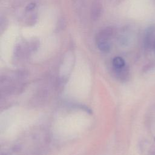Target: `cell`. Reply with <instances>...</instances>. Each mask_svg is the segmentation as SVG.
<instances>
[{
	"label": "cell",
	"mask_w": 155,
	"mask_h": 155,
	"mask_svg": "<svg viewBox=\"0 0 155 155\" xmlns=\"http://www.w3.org/2000/svg\"><path fill=\"white\" fill-rule=\"evenodd\" d=\"M96 44L98 48L102 52L107 53L110 50L111 45L109 42V38L103 36L96 37Z\"/></svg>",
	"instance_id": "cell-1"
},
{
	"label": "cell",
	"mask_w": 155,
	"mask_h": 155,
	"mask_svg": "<svg viewBox=\"0 0 155 155\" xmlns=\"http://www.w3.org/2000/svg\"><path fill=\"white\" fill-rule=\"evenodd\" d=\"M36 7V4L35 3H33V2H31L30 4H29L28 5H27V6L26 7V10L27 11H30V10H32L35 8V7Z\"/></svg>",
	"instance_id": "cell-3"
},
{
	"label": "cell",
	"mask_w": 155,
	"mask_h": 155,
	"mask_svg": "<svg viewBox=\"0 0 155 155\" xmlns=\"http://www.w3.org/2000/svg\"><path fill=\"white\" fill-rule=\"evenodd\" d=\"M112 65L116 71H120L124 68L125 62L122 58L120 56H116L113 58L112 61Z\"/></svg>",
	"instance_id": "cell-2"
}]
</instances>
